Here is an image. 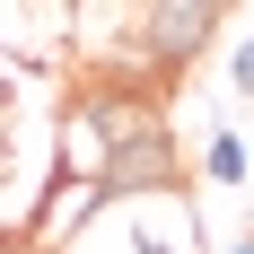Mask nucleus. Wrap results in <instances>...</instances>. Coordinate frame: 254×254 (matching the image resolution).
Returning a JSON list of instances; mask_svg holds the SVG:
<instances>
[{
    "label": "nucleus",
    "mask_w": 254,
    "mask_h": 254,
    "mask_svg": "<svg viewBox=\"0 0 254 254\" xmlns=\"http://www.w3.org/2000/svg\"><path fill=\"white\" fill-rule=\"evenodd\" d=\"M228 79H237V97H254V35L228 53Z\"/></svg>",
    "instance_id": "4"
},
{
    "label": "nucleus",
    "mask_w": 254,
    "mask_h": 254,
    "mask_svg": "<svg viewBox=\"0 0 254 254\" xmlns=\"http://www.w3.org/2000/svg\"><path fill=\"white\" fill-rule=\"evenodd\" d=\"M202 176H210V184H254V140H237V131H210Z\"/></svg>",
    "instance_id": "3"
},
{
    "label": "nucleus",
    "mask_w": 254,
    "mask_h": 254,
    "mask_svg": "<svg viewBox=\"0 0 254 254\" xmlns=\"http://www.w3.org/2000/svg\"><path fill=\"white\" fill-rule=\"evenodd\" d=\"M176 131H149V140H131V149L105 158V193L114 202H158V193H176Z\"/></svg>",
    "instance_id": "2"
},
{
    "label": "nucleus",
    "mask_w": 254,
    "mask_h": 254,
    "mask_svg": "<svg viewBox=\"0 0 254 254\" xmlns=\"http://www.w3.org/2000/svg\"><path fill=\"white\" fill-rule=\"evenodd\" d=\"M219 0H149V53L158 70H184V62H202L210 35H219Z\"/></svg>",
    "instance_id": "1"
},
{
    "label": "nucleus",
    "mask_w": 254,
    "mask_h": 254,
    "mask_svg": "<svg viewBox=\"0 0 254 254\" xmlns=\"http://www.w3.org/2000/svg\"><path fill=\"white\" fill-rule=\"evenodd\" d=\"M228 254H254V228H246V237H228Z\"/></svg>",
    "instance_id": "5"
}]
</instances>
